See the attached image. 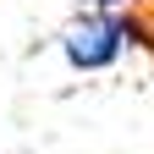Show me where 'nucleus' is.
<instances>
[{
  "mask_svg": "<svg viewBox=\"0 0 154 154\" xmlns=\"http://www.w3.org/2000/svg\"><path fill=\"white\" fill-rule=\"evenodd\" d=\"M121 50H127L121 11H83L61 33V55H66L77 72H105V66L121 61Z\"/></svg>",
  "mask_w": 154,
  "mask_h": 154,
  "instance_id": "obj_1",
  "label": "nucleus"
},
{
  "mask_svg": "<svg viewBox=\"0 0 154 154\" xmlns=\"http://www.w3.org/2000/svg\"><path fill=\"white\" fill-rule=\"evenodd\" d=\"M127 0H94V11H121Z\"/></svg>",
  "mask_w": 154,
  "mask_h": 154,
  "instance_id": "obj_2",
  "label": "nucleus"
}]
</instances>
